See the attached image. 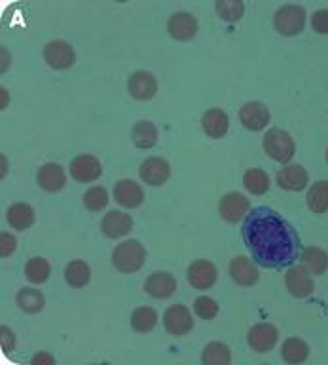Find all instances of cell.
<instances>
[{
  "label": "cell",
  "mask_w": 328,
  "mask_h": 365,
  "mask_svg": "<svg viewBox=\"0 0 328 365\" xmlns=\"http://www.w3.org/2000/svg\"><path fill=\"white\" fill-rule=\"evenodd\" d=\"M245 247L264 268H285L302 255L300 236L289 221L266 205L247 213L241 228Z\"/></svg>",
  "instance_id": "6da1fadb"
},
{
  "label": "cell",
  "mask_w": 328,
  "mask_h": 365,
  "mask_svg": "<svg viewBox=\"0 0 328 365\" xmlns=\"http://www.w3.org/2000/svg\"><path fill=\"white\" fill-rule=\"evenodd\" d=\"M144 261H147V251L139 240H125V242L118 244V247L112 253L114 267L118 268L120 272L125 274L141 270Z\"/></svg>",
  "instance_id": "7a4b0ae2"
},
{
  "label": "cell",
  "mask_w": 328,
  "mask_h": 365,
  "mask_svg": "<svg viewBox=\"0 0 328 365\" xmlns=\"http://www.w3.org/2000/svg\"><path fill=\"white\" fill-rule=\"evenodd\" d=\"M264 150L275 162L287 164L296 153L295 139L281 128H272L264 137Z\"/></svg>",
  "instance_id": "3957f363"
},
{
  "label": "cell",
  "mask_w": 328,
  "mask_h": 365,
  "mask_svg": "<svg viewBox=\"0 0 328 365\" xmlns=\"http://www.w3.org/2000/svg\"><path fill=\"white\" fill-rule=\"evenodd\" d=\"M273 25L277 29V33H281L283 36H296L304 31L306 10L296 4L281 6L273 16Z\"/></svg>",
  "instance_id": "277c9868"
},
{
  "label": "cell",
  "mask_w": 328,
  "mask_h": 365,
  "mask_svg": "<svg viewBox=\"0 0 328 365\" xmlns=\"http://www.w3.org/2000/svg\"><path fill=\"white\" fill-rule=\"evenodd\" d=\"M285 282H287L289 293L296 299H306L315 291V282H313L312 274H310L306 264L289 268V272L285 276Z\"/></svg>",
  "instance_id": "5b68a950"
},
{
  "label": "cell",
  "mask_w": 328,
  "mask_h": 365,
  "mask_svg": "<svg viewBox=\"0 0 328 365\" xmlns=\"http://www.w3.org/2000/svg\"><path fill=\"white\" fill-rule=\"evenodd\" d=\"M44 59L51 68L57 71H65L74 65V50L73 46L65 42V40H53L44 48Z\"/></svg>",
  "instance_id": "8992f818"
},
{
  "label": "cell",
  "mask_w": 328,
  "mask_h": 365,
  "mask_svg": "<svg viewBox=\"0 0 328 365\" xmlns=\"http://www.w3.org/2000/svg\"><path fill=\"white\" fill-rule=\"evenodd\" d=\"M164 325L169 335L182 336L186 335L188 331H192L194 319L186 307H182V304H173V307H169L165 310Z\"/></svg>",
  "instance_id": "52a82bcc"
},
{
  "label": "cell",
  "mask_w": 328,
  "mask_h": 365,
  "mask_svg": "<svg viewBox=\"0 0 328 365\" xmlns=\"http://www.w3.org/2000/svg\"><path fill=\"white\" fill-rule=\"evenodd\" d=\"M279 339V331L275 325L272 324H256L250 327L249 335H247V342L255 352H270L275 342Z\"/></svg>",
  "instance_id": "ba28073f"
},
{
  "label": "cell",
  "mask_w": 328,
  "mask_h": 365,
  "mask_svg": "<svg viewBox=\"0 0 328 365\" xmlns=\"http://www.w3.org/2000/svg\"><path fill=\"white\" fill-rule=\"evenodd\" d=\"M270 110L264 103L260 101H250L245 103L241 110H239V120L241 124L250 131H262L270 124Z\"/></svg>",
  "instance_id": "9c48e42d"
},
{
  "label": "cell",
  "mask_w": 328,
  "mask_h": 365,
  "mask_svg": "<svg viewBox=\"0 0 328 365\" xmlns=\"http://www.w3.org/2000/svg\"><path fill=\"white\" fill-rule=\"evenodd\" d=\"M141 179L150 187H162L167 179H169L171 165L165 158H158V156H152V158H147L141 164Z\"/></svg>",
  "instance_id": "30bf717a"
},
{
  "label": "cell",
  "mask_w": 328,
  "mask_h": 365,
  "mask_svg": "<svg viewBox=\"0 0 328 365\" xmlns=\"http://www.w3.org/2000/svg\"><path fill=\"white\" fill-rule=\"evenodd\" d=\"M167 31L175 40H192L198 34V21L190 11H176L167 21Z\"/></svg>",
  "instance_id": "8fae6325"
},
{
  "label": "cell",
  "mask_w": 328,
  "mask_h": 365,
  "mask_svg": "<svg viewBox=\"0 0 328 365\" xmlns=\"http://www.w3.org/2000/svg\"><path fill=\"white\" fill-rule=\"evenodd\" d=\"M216 267L211 261H196L190 264L186 272V278L194 289H209L216 282Z\"/></svg>",
  "instance_id": "7c38bea8"
},
{
  "label": "cell",
  "mask_w": 328,
  "mask_h": 365,
  "mask_svg": "<svg viewBox=\"0 0 328 365\" xmlns=\"http://www.w3.org/2000/svg\"><path fill=\"white\" fill-rule=\"evenodd\" d=\"M102 173L101 162L91 156V154H82V156H76L70 164V175L76 179L78 182H91L99 179Z\"/></svg>",
  "instance_id": "4fadbf2b"
},
{
  "label": "cell",
  "mask_w": 328,
  "mask_h": 365,
  "mask_svg": "<svg viewBox=\"0 0 328 365\" xmlns=\"http://www.w3.org/2000/svg\"><path fill=\"white\" fill-rule=\"evenodd\" d=\"M218 211H221V217L224 221L238 222L247 215V211H249V200L245 198L243 194L228 192L224 198H221Z\"/></svg>",
  "instance_id": "5bb4252c"
},
{
  "label": "cell",
  "mask_w": 328,
  "mask_h": 365,
  "mask_svg": "<svg viewBox=\"0 0 328 365\" xmlns=\"http://www.w3.org/2000/svg\"><path fill=\"white\" fill-rule=\"evenodd\" d=\"M101 230L107 238H122L133 230V219L124 211H108L107 215L102 217Z\"/></svg>",
  "instance_id": "9a60e30c"
},
{
  "label": "cell",
  "mask_w": 328,
  "mask_h": 365,
  "mask_svg": "<svg viewBox=\"0 0 328 365\" xmlns=\"http://www.w3.org/2000/svg\"><path fill=\"white\" fill-rule=\"evenodd\" d=\"M127 90L139 101H148V99H152L156 96L158 84H156V78L150 73H147V71H137L127 80Z\"/></svg>",
  "instance_id": "2e32d148"
},
{
  "label": "cell",
  "mask_w": 328,
  "mask_h": 365,
  "mask_svg": "<svg viewBox=\"0 0 328 365\" xmlns=\"http://www.w3.org/2000/svg\"><path fill=\"white\" fill-rule=\"evenodd\" d=\"M114 200L124 207H139L144 202V192L139 182L131 179H122L114 185Z\"/></svg>",
  "instance_id": "e0dca14e"
},
{
  "label": "cell",
  "mask_w": 328,
  "mask_h": 365,
  "mask_svg": "<svg viewBox=\"0 0 328 365\" xmlns=\"http://www.w3.org/2000/svg\"><path fill=\"white\" fill-rule=\"evenodd\" d=\"M144 291L156 299H167L176 291V279L169 272H154L144 282Z\"/></svg>",
  "instance_id": "ac0fdd59"
},
{
  "label": "cell",
  "mask_w": 328,
  "mask_h": 365,
  "mask_svg": "<svg viewBox=\"0 0 328 365\" xmlns=\"http://www.w3.org/2000/svg\"><path fill=\"white\" fill-rule=\"evenodd\" d=\"M230 276L236 284L245 285V287H249V285H255L258 282V268L255 267V262H250V259L247 257H236L230 262Z\"/></svg>",
  "instance_id": "d6986e66"
},
{
  "label": "cell",
  "mask_w": 328,
  "mask_h": 365,
  "mask_svg": "<svg viewBox=\"0 0 328 365\" xmlns=\"http://www.w3.org/2000/svg\"><path fill=\"white\" fill-rule=\"evenodd\" d=\"M36 181L44 190L48 192H57V190H61L65 187V182H67V175H65V171L59 164H44L38 170V175H36Z\"/></svg>",
  "instance_id": "ffe728a7"
},
{
  "label": "cell",
  "mask_w": 328,
  "mask_h": 365,
  "mask_svg": "<svg viewBox=\"0 0 328 365\" xmlns=\"http://www.w3.org/2000/svg\"><path fill=\"white\" fill-rule=\"evenodd\" d=\"M307 171L302 165H287L277 173V185L285 190H304L307 187Z\"/></svg>",
  "instance_id": "44dd1931"
},
{
  "label": "cell",
  "mask_w": 328,
  "mask_h": 365,
  "mask_svg": "<svg viewBox=\"0 0 328 365\" xmlns=\"http://www.w3.org/2000/svg\"><path fill=\"white\" fill-rule=\"evenodd\" d=\"M201 125H203L205 133L213 139H221L228 133V128H230V120H228V114L221 108H211L203 114L201 118Z\"/></svg>",
  "instance_id": "7402d4cb"
},
{
  "label": "cell",
  "mask_w": 328,
  "mask_h": 365,
  "mask_svg": "<svg viewBox=\"0 0 328 365\" xmlns=\"http://www.w3.org/2000/svg\"><path fill=\"white\" fill-rule=\"evenodd\" d=\"M6 219H8V225L16 230H27L31 225L34 222V210L25 202H19V204H11L6 211Z\"/></svg>",
  "instance_id": "603a6c76"
},
{
  "label": "cell",
  "mask_w": 328,
  "mask_h": 365,
  "mask_svg": "<svg viewBox=\"0 0 328 365\" xmlns=\"http://www.w3.org/2000/svg\"><path fill=\"white\" fill-rule=\"evenodd\" d=\"M131 139L139 148H152L158 143V128L148 120H141L133 125Z\"/></svg>",
  "instance_id": "cb8c5ba5"
},
{
  "label": "cell",
  "mask_w": 328,
  "mask_h": 365,
  "mask_svg": "<svg viewBox=\"0 0 328 365\" xmlns=\"http://www.w3.org/2000/svg\"><path fill=\"white\" fill-rule=\"evenodd\" d=\"M281 356L287 364H304L310 356V346H307L306 341L290 336L281 346Z\"/></svg>",
  "instance_id": "d4e9b609"
},
{
  "label": "cell",
  "mask_w": 328,
  "mask_h": 365,
  "mask_svg": "<svg viewBox=\"0 0 328 365\" xmlns=\"http://www.w3.org/2000/svg\"><path fill=\"white\" fill-rule=\"evenodd\" d=\"M16 301H17V307L27 314L40 312V310L44 308V302H46L42 291L33 289V287H23V289L17 291Z\"/></svg>",
  "instance_id": "484cf974"
},
{
  "label": "cell",
  "mask_w": 328,
  "mask_h": 365,
  "mask_svg": "<svg viewBox=\"0 0 328 365\" xmlns=\"http://www.w3.org/2000/svg\"><path fill=\"white\" fill-rule=\"evenodd\" d=\"M91 278L90 264L84 261H73L68 262L67 268H65V279H67L68 285L73 287H84L88 285Z\"/></svg>",
  "instance_id": "4316f807"
},
{
  "label": "cell",
  "mask_w": 328,
  "mask_h": 365,
  "mask_svg": "<svg viewBox=\"0 0 328 365\" xmlns=\"http://www.w3.org/2000/svg\"><path fill=\"white\" fill-rule=\"evenodd\" d=\"M300 259L304 261V264H306V267L310 268L313 274H323L324 270L328 268L327 251H323L321 247H315V245H312V247H306V250H302Z\"/></svg>",
  "instance_id": "83f0119b"
},
{
  "label": "cell",
  "mask_w": 328,
  "mask_h": 365,
  "mask_svg": "<svg viewBox=\"0 0 328 365\" xmlns=\"http://www.w3.org/2000/svg\"><path fill=\"white\" fill-rule=\"evenodd\" d=\"M201 361L205 365H228L232 361L230 348L222 342H209L201 354Z\"/></svg>",
  "instance_id": "f1b7e54d"
},
{
  "label": "cell",
  "mask_w": 328,
  "mask_h": 365,
  "mask_svg": "<svg viewBox=\"0 0 328 365\" xmlns=\"http://www.w3.org/2000/svg\"><path fill=\"white\" fill-rule=\"evenodd\" d=\"M158 324V314L150 307H139L131 316V327L139 333H148Z\"/></svg>",
  "instance_id": "f546056e"
},
{
  "label": "cell",
  "mask_w": 328,
  "mask_h": 365,
  "mask_svg": "<svg viewBox=\"0 0 328 365\" xmlns=\"http://www.w3.org/2000/svg\"><path fill=\"white\" fill-rule=\"evenodd\" d=\"M307 205L313 213H324L328 210V181H317L310 188Z\"/></svg>",
  "instance_id": "4dcf8cb0"
},
{
  "label": "cell",
  "mask_w": 328,
  "mask_h": 365,
  "mask_svg": "<svg viewBox=\"0 0 328 365\" xmlns=\"http://www.w3.org/2000/svg\"><path fill=\"white\" fill-rule=\"evenodd\" d=\"M243 185L250 194H266L270 188V177L266 171L262 170H249L243 175Z\"/></svg>",
  "instance_id": "1f68e13d"
},
{
  "label": "cell",
  "mask_w": 328,
  "mask_h": 365,
  "mask_svg": "<svg viewBox=\"0 0 328 365\" xmlns=\"http://www.w3.org/2000/svg\"><path fill=\"white\" fill-rule=\"evenodd\" d=\"M28 282L33 284H44L46 279L50 278V262L46 261L44 257H33L25 267Z\"/></svg>",
  "instance_id": "d6a6232c"
},
{
  "label": "cell",
  "mask_w": 328,
  "mask_h": 365,
  "mask_svg": "<svg viewBox=\"0 0 328 365\" xmlns=\"http://www.w3.org/2000/svg\"><path fill=\"white\" fill-rule=\"evenodd\" d=\"M215 8L224 21H239L245 11V4L239 0H218Z\"/></svg>",
  "instance_id": "836d02e7"
},
{
  "label": "cell",
  "mask_w": 328,
  "mask_h": 365,
  "mask_svg": "<svg viewBox=\"0 0 328 365\" xmlns=\"http://www.w3.org/2000/svg\"><path fill=\"white\" fill-rule=\"evenodd\" d=\"M84 204L88 210L101 211L107 207L108 204V192L105 187H91L88 192L84 194Z\"/></svg>",
  "instance_id": "e575fe53"
},
{
  "label": "cell",
  "mask_w": 328,
  "mask_h": 365,
  "mask_svg": "<svg viewBox=\"0 0 328 365\" xmlns=\"http://www.w3.org/2000/svg\"><path fill=\"white\" fill-rule=\"evenodd\" d=\"M194 312L201 319H213L218 314V304L211 297H198L194 301Z\"/></svg>",
  "instance_id": "d590c367"
},
{
  "label": "cell",
  "mask_w": 328,
  "mask_h": 365,
  "mask_svg": "<svg viewBox=\"0 0 328 365\" xmlns=\"http://www.w3.org/2000/svg\"><path fill=\"white\" fill-rule=\"evenodd\" d=\"M312 27L315 33L328 34V10H317L312 17Z\"/></svg>",
  "instance_id": "8d00e7d4"
},
{
  "label": "cell",
  "mask_w": 328,
  "mask_h": 365,
  "mask_svg": "<svg viewBox=\"0 0 328 365\" xmlns=\"http://www.w3.org/2000/svg\"><path fill=\"white\" fill-rule=\"evenodd\" d=\"M17 240L14 234L10 232H2L0 234V255L2 257H10L14 251H16Z\"/></svg>",
  "instance_id": "74e56055"
},
{
  "label": "cell",
  "mask_w": 328,
  "mask_h": 365,
  "mask_svg": "<svg viewBox=\"0 0 328 365\" xmlns=\"http://www.w3.org/2000/svg\"><path fill=\"white\" fill-rule=\"evenodd\" d=\"M0 333H2V350H4L6 354H10L11 350H14V333H11V329H8L6 325L0 329Z\"/></svg>",
  "instance_id": "f35d334b"
},
{
  "label": "cell",
  "mask_w": 328,
  "mask_h": 365,
  "mask_svg": "<svg viewBox=\"0 0 328 365\" xmlns=\"http://www.w3.org/2000/svg\"><path fill=\"white\" fill-rule=\"evenodd\" d=\"M31 364L36 365V364H55V359H53V356H50V354H36L33 359H31Z\"/></svg>",
  "instance_id": "ab89813d"
},
{
  "label": "cell",
  "mask_w": 328,
  "mask_h": 365,
  "mask_svg": "<svg viewBox=\"0 0 328 365\" xmlns=\"http://www.w3.org/2000/svg\"><path fill=\"white\" fill-rule=\"evenodd\" d=\"M327 162H328V150H327Z\"/></svg>",
  "instance_id": "60d3db41"
}]
</instances>
